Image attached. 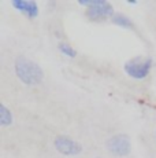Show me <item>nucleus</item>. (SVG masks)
Listing matches in <instances>:
<instances>
[{"label":"nucleus","mask_w":156,"mask_h":158,"mask_svg":"<svg viewBox=\"0 0 156 158\" xmlns=\"http://www.w3.org/2000/svg\"><path fill=\"white\" fill-rule=\"evenodd\" d=\"M17 77L26 85H37L43 81L44 73L36 62L26 56H18L14 63Z\"/></svg>","instance_id":"obj_1"},{"label":"nucleus","mask_w":156,"mask_h":158,"mask_svg":"<svg viewBox=\"0 0 156 158\" xmlns=\"http://www.w3.org/2000/svg\"><path fill=\"white\" fill-rule=\"evenodd\" d=\"M78 4L86 7L85 15L93 22H103L115 14L112 4L107 0H78Z\"/></svg>","instance_id":"obj_2"},{"label":"nucleus","mask_w":156,"mask_h":158,"mask_svg":"<svg viewBox=\"0 0 156 158\" xmlns=\"http://www.w3.org/2000/svg\"><path fill=\"white\" fill-rule=\"evenodd\" d=\"M152 65H154L152 58L140 55V56H134L131 59H129L125 63L123 69L127 76L136 78V80H142V78H145L151 73Z\"/></svg>","instance_id":"obj_3"},{"label":"nucleus","mask_w":156,"mask_h":158,"mask_svg":"<svg viewBox=\"0 0 156 158\" xmlns=\"http://www.w3.org/2000/svg\"><path fill=\"white\" fill-rule=\"evenodd\" d=\"M107 148L116 157H126L131 150L130 139L125 133H116L107 140Z\"/></svg>","instance_id":"obj_4"},{"label":"nucleus","mask_w":156,"mask_h":158,"mask_svg":"<svg viewBox=\"0 0 156 158\" xmlns=\"http://www.w3.org/2000/svg\"><path fill=\"white\" fill-rule=\"evenodd\" d=\"M53 144H55V148L59 151L63 156H78V154L82 151V146H81L78 142L73 140L71 138L64 135H59L55 138L53 140Z\"/></svg>","instance_id":"obj_5"},{"label":"nucleus","mask_w":156,"mask_h":158,"mask_svg":"<svg viewBox=\"0 0 156 158\" xmlns=\"http://www.w3.org/2000/svg\"><path fill=\"white\" fill-rule=\"evenodd\" d=\"M11 4L17 11L26 15L29 19L37 18L38 11H40L38 10V4L36 2H33V0H13Z\"/></svg>","instance_id":"obj_6"},{"label":"nucleus","mask_w":156,"mask_h":158,"mask_svg":"<svg viewBox=\"0 0 156 158\" xmlns=\"http://www.w3.org/2000/svg\"><path fill=\"white\" fill-rule=\"evenodd\" d=\"M111 21H112L114 25L121 26V28H125V29H134L133 21H131L129 17H126L125 14L115 13V14H114V17L111 18Z\"/></svg>","instance_id":"obj_7"},{"label":"nucleus","mask_w":156,"mask_h":158,"mask_svg":"<svg viewBox=\"0 0 156 158\" xmlns=\"http://www.w3.org/2000/svg\"><path fill=\"white\" fill-rule=\"evenodd\" d=\"M13 113L11 110L4 105V103H0V125L2 127H8L13 124Z\"/></svg>","instance_id":"obj_8"},{"label":"nucleus","mask_w":156,"mask_h":158,"mask_svg":"<svg viewBox=\"0 0 156 158\" xmlns=\"http://www.w3.org/2000/svg\"><path fill=\"white\" fill-rule=\"evenodd\" d=\"M58 48H59V51H60L63 55H66L68 58H76L77 56V51L67 43H59Z\"/></svg>","instance_id":"obj_9"},{"label":"nucleus","mask_w":156,"mask_h":158,"mask_svg":"<svg viewBox=\"0 0 156 158\" xmlns=\"http://www.w3.org/2000/svg\"><path fill=\"white\" fill-rule=\"evenodd\" d=\"M127 3H129V4H136V0H127Z\"/></svg>","instance_id":"obj_10"}]
</instances>
